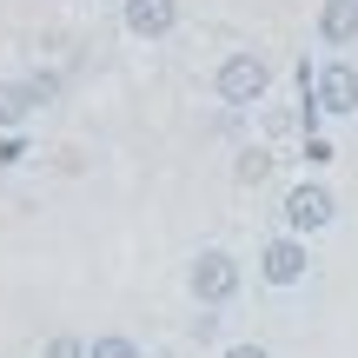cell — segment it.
<instances>
[{
	"label": "cell",
	"mask_w": 358,
	"mask_h": 358,
	"mask_svg": "<svg viewBox=\"0 0 358 358\" xmlns=\"http://www.w3.org/2000/svg\"><path fill=\"white\" fill-rule=\"evenodd\" d=\"M332 159V140H319V133H306V166H312V179H319V166Z\"/></svg>",
	"instance_id": "13"
},
{
	"label": "cell",
	"mask_w": 358,
	"mask_h": 358,
	"mask_svg": "<svg viewBox=\"0 0 358 358\" xmlns=\"http://www.w3.org/2000/svg\"><path fill=\"white\" fill-rule=\"evenodd\" d=\"M40 358H87V338L80 332H53L47 345H40Z\"/></svg>",
	"instance_id": "11"
},
{
	"label": "cell",
	"mask_w": 358,
	"mask_h": 358,
	"mask_svg": "<svg viewBox=\"0 0 358 358\" xmlns=\"http://www.w3.org/2000/svg\"><path fill=\"white\" fill-rule=\"evenodd\" d=\"M87 358H146V352H140V338H127V332H93Z\"/></svg>",
	"instance_id": "9"
},
{
	"label": "cell",
	"mask_w": 358,
	"mask_h": 358,
	"mask_svg": "<svg viewBox=\"0 0 358 358\" xmlns=\"http://www.w3.org/2000/svg\"><path fill=\"white\" fill-rule=\"evenodd\" d=\"M252 266H259V285H266V292H292V285L312 279V245L292 239V232H272Z\"/></svg>",
	"instance_id": "5"
},
{
	"label": "cell",
	"mask_w": 358,
	"mask_h": 358,
	"mask_svg": "<svg viewBox=\"0 0 358 358\" xmlns=\"http://www.w3.org/2000/svg\"><path fill=\"white\" fill-rule=\"evenodd\" d=\"M40 93H34V80H0V133H27V120L40 113Z\"/></svg>",
	"instance_id": "8"
},
{
	"label": "cell",
	"mask_w": 358,
	"mask_h": 358,
	"mask_svg": "<svg viewBox=\"0 0 358 358\" xmlns=\"http://www.w3.org/2000/svg\"><path fill=\"white\" fill-rule=\"evenodd\" d=\"M338 226V192L325 186V179H299V186H285L279 199V232H292V239H319V232Z\"/></svg>",
	"instance_id": "4"
},
{
	"label": "cell",
	"mask_w": 358,
	"mask_h": 358,
	"mask_svg": "<svg viewBox=\"0 0 358 358\" xmlns=\"http://www.w3.org/2000/svg\"><path fill=\"white\" fill-rule=\"evenodd\" d=\"M239 285H245V266L226 245H199V252L186 259V299L199 312H226L232 299H239Z\"/></svg>",
	"instance_id": "1"
},
{
	"label": "cell",
	"mask_w": 358,
	"mask_h": 358,
	"mask_svg": "<svg viewBox=\"0 0 358 358\" xmlns=\"http://www.w3.org/2000/svg\"><path fill=\"white\" fill-rule=\"evenodd\" d=\"M27 159V133H0V166H20Z\"/></svg>",
	"instance_id": "12"
},
{
	"label": "cell",
	"mask_w": 358,
	"mask_h": 358,
	"mask_svg": "<svg viewBox=\"0 0 358 358\" xmlns=\"http://www.w3.org/2000/svg\"><path fill=\"white\" fill-rule=\"evenodd\" d=\"M219 358H272L266 345H259V338H239V345H226V352H219Z\"/></svg>",
	"instance_id": "14"
},
{
	"label": "cell",
	"mask_w": 358,
	"mask_h": 358,
	"mask_svg": "<svg viewBox=\"0 0 358 358\" xmlns=\"http://www.w3.org/2000/svg\"><path fill=\"white\" fill-rule=\"evenodd\" d=\"M232 173H239V186H259V179L272 173V153H266V146H239V166H232Z\"/></svg>",
	"instance_id": "10"
},
{
	"label": "cell",
	"mask_w": 358,
	"mask_h": 358,
	"mask_svg": "<svg viewBox=\"0 0 358 358\" xmlns=\"http://www.w3.org/2000/svg\"><path fill=\"white\" fill-rule=\"evenodd\" d=\"M358 40V0H319V47L345 53Z\"/></svg>",
	"instance_id": "7"
},
{
	"label": "cell",
	"mask_w": 358,
	"mask_h": 358,
	"mask_svg": "<svg viewBox=\"0 0 358 358\" xmlns=\"http://www.w3.org/2000/svg\"><path fill=\"white\" fill-rule=\"evenodd\" d=\"M120 20L133 40H166L179 27V0H120Z\"/></svg>",
	"instance_id": "6"
},
{
	"label": "cell",
	"mask_w": 358,
	"mask_h": 358,
	"mask_svg": "<svg viewBox=\"0 0 358 358\" xmlns=\"http://www.w3.org/2000/svg\"><path fill=\"white\" fill-rule=\"evenodd\" d=\"M358 113V66L345 53H332V60L312 66L306 80V127H319V120H352Z\"/></svg>",
	"instance_id": "2"
},
{
	"label": "cell",
	"mask_w": 358,
	"mask_h": 358,
	"mask_svg": "<svg viewBox=\"0 0 358 358\" xmlns=\"http://www.w3.org/2000/svg\"><path fill=\"white\" fill-rule=\"evenodd\" d=\"M272 60L259 47H239V53H226V60L213 66V93H219V106H232V113H245V106H259L272 93Z\"/></svg>",
	"instance_id": "3"
}]
</instances>
